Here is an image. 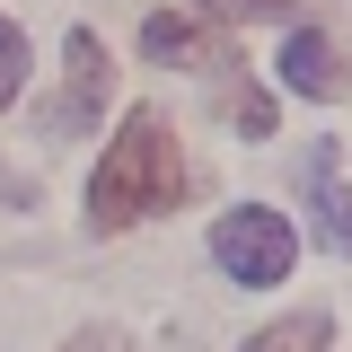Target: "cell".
I'll list each match as a JSON object with an SVG mask.
<instances>
[{"instance_id":"1","label":"cell","mask_w":352,"mask_h":352,"mask_svg":"<svg viewBox=\"0 0 352 352\" xmlns=\"http://www.w3.org/2000/svg\"><path fill=\"white\" fill-rule=\"evenodd\" d=\"M176 194H185V159H176V132L150 115V106H132L124 132L106 141V159L88 176V229H132V220L168 212Z\"/></svg>"},{"instance_id":"2","label":"cell","mask_w":352,"mask_h":352,"mask_svg":"<svg viewBox=\"0 0 352 352\" xmlns=\"http://www.w3.org/2000/svg\"><path fill=\"white\" fill-rule=\"evenodd\" d=\"M212 264L229 282H247V291H273V282H291V264H300V238H291V220L282 212H220L212 220Z\"/></svg>"},{"instance_id":"3","label":"cell","mask_w":352,"mask_h":352,"mask_svg":"<svg viewBox=\"0 0 352 352\" xmlns=\"http://www.w3.org/2000/svg\"><path fill=\"white\" fill-rule=\"evenodd\" d=\"M141 53H150V62H194V71H238L229 36H220V27H194V18H176V9H159V18L141 27Z\"/></svg>"},{"instance_id":"4","label":"cell","mask_w":352,"mask_h":352,"mask_svg":"<svg viewBox=\"0 0 352 352\" xmlns=\"http://www.w3.org/2000/svg\"><path fill=\"white\" fill-rule=\"evenodd\" d=\"M62 53H71V97L53 106V124H62V132H88L97 115H106V80H115V71H106V44L88 36V27H71Z\"/></svg>"},{"instance_id":"5","label":"cell","mask_w":352,"mask_h":352,"mask_svg":"<svg viewBox=\"0 0 352 352\" xmlns=\"http://www.w3.org/2000/svg\"><path fill=\"white\" fill-rule=\"evenodd\" d=\"M308 203H317V238L352 256V194H344V159H335V141H317V159H308Z\"/></svg>"},{"instance_id":"6","label":"cell","mask_w":352,"mask_h":352,"mask_svg":"<svg viewBox=\"0 0 352 352\" xmlns=\"http://www.w3.org/2000/svg\"><path fill=\"white\" fill-rule=\"evenodd\" d=\"M282 88H291V97H335V88H344V71H335V44L317 36V27H300V36L282 44Z\"/></svg>"},{"instance_id":"7","label":"cell","mask_w":352,"mask_h":352,"mask_svg":"<svg viewBox=\"0 0 352 352\" xmlns=\"http://www.w3.org/2000/svg\"><path fill=\"white\" fill-rule=\"evenodd\" d=\"M326 344H335L326 317H273L264 335H247V352H326Z\"/></svg>"},{"instance_id":"8","label":"cell","mask_w":352,"mask_h":352,"mask_svg":"<svg viewBox=\"0 0 352 352\" xmlns=\"http://www.w3.org/2000/svg\"><path fill=\"white\" fill-rule=\"evenodd\" d=\"M18 80H27V36H18V27L0 18V115L18 106Z\"/></svg>"},{"instance_id":"9","label":"cell","mask_w":352,"mask_h":352,"mask_svg":"<svg viewBox=\"0 0 352 352\" xmlns=\"http://www.w3.org/2000/svg\"><path fill=\"white\" fill-rule=\"evenodd\" d=\"M203 9H220V18H282L291 0H203Z\"/></svg>"},{"instance_id":"10","label":"cell","mask_w":352,"mask_h":352,"mask_svg":"<svg viewBox=\"0 0 352 352\" xmlns=\"http://www.w3.org/2000/svg\"><path fill=\"white\" fill-rule=\"evenodd\" d=\"M238 132H273V97L247 88V97H238Z\"/></svg>"},{"instance_id":"11","label":"cell","mask_w":352,"mask_h":352,"mask_svg":"<svg viewBox=\"0 0 352 352\" xmlns=\"http://www.w3.org/2000/svg\"><path fill=\"white\" fill-rule=\"evenodd\" d=\"M62 352H124V344H115V335H97V326H88V335H71V344H62Z\"/></svg>"}]
</instances>
